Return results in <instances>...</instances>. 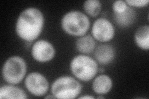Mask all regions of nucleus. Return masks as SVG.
I'll return each instance as SVG.
<instances>
[{
  "label": "nucleus",
  "mask_w": 149,
  "mask_h": 99,
  "mask_svg": "<svg viewBox=\"0 0 149 99\" xmlns=\"http://www.w3.org/2000/svg\"><path fill=\"white\" fill-rule=\"evenodd\" d=\"M82 86L77 79L64 76L56 79L51 86L52 95L57 98L72 99L80 95Z\"/></svg>",
  "instance_id": "obj_4"
},
{
  "label": "nucleus",
  "mask_w": 149,
  "mask_h": 99,
  "mask_svg": "<svg viewBox=\"0 0 149 99\" xmlns=\"http://www.w3.org/2000/svg\"><path fill=\"white\" fill-rule=\"evenodd\" d=\"M136 18V12L133 8L128 6L126 10L121 13H114L116 23L120 27H127L131 26Z\"/></svg>",
  "instance_id": "obj_11"
},
{
  "label": "nucleus",
  "mask_w": 149,
  "mask_h": 99,
  "mask_svg": "<svg viewBox=\"0 0 149 99\" xmlns=\"http://www.w3.org/2000/svg\"><path fill=\"white\" fill-rule=\"evenodd\" d=\"M90 22L88 17L78 11H69L61 20L62 29L67 34L75 37L85 35L90 28Z\"/></svg>",
  "instance_id": "obj_2"
},
{
  "label": "nucleus",
  "mask_w": 149,
  "mask_h": 99,
  "mask_svg": "<svg viewBox=\"0 0 149 99\" xmlns=\"http://www.w3.org/2000/svg\"><path fill=\"white\" fill-rule=\"evenodd\" d=\"M130 7L142 8L148 5V0H126L125 1Z\"/></svg>",
  "instance_id": "obj_17"
},
{
  "label": "nucleus",
  "mask_w": 149,
  "mask_h": 99,
  "mask_svg": "<svg viewBox=\"0 0 149 99\" xmlns=\"http://www.w3.org/2000/svg\"><path fill=\"white\" fill-rule=\"evenodd\" d=\"M45 98H55V97L52 95V96H46L45 97Z\"/></svg>",
  "instance_id": "obj_19"
},
{
  "label": "nucleus",
  "mask_w": 149,
  "mask_h": 99,
  "mask_svg": "<svg viewBox=\"0 0 149 99\" xmlns=\"http://www.w3.org/2000/svg\"><path fill=\"white\" fill-rule=\"evenodd\" d=\"M134 39L139 48L148 50L149 48V27L142 26L138 28L135 33Z\"/></svg>",
  "instance_id": "obj_14"
},
{
  "label": "nucleus",
  "mask_w": 149,
  "mask_h": 99,
  "mask_svg": "<svg viewBox=\"0 0 149 99\" xmlns=\"http://www.w3.org/2000/svg\"><path fill=\"white\" fill-rule=\"evenodd\" d=\"M113 87V81L111 78L106 74L97 76L93 82L92 88L96 93L104 95L110 92Z\"/></svg>",
  "instance_id": "obj_10"
},
{
  "label": "nucleus",
  "mask_w": 149,
  "mask_h": 99,
  "mask_svg": "<svg viewBox=\"0 0 149 99\" xmlns=\"http://www.w3.org/2000/svg\"><path fill=\"white\" fill-rule=\"evenodd\" d=\"M44 24V17L40 9L36 8L25 9L18 16L16 32L21 39L32 42L39 36Z\"/></svg>",
  "instance_id": "obj_1"
},
{
  "label": "nucleus",
  "mask_w": 149,
  "mask_h": 99,
  "mask_svg": "<svg viewBox=\"0 0 149 99\" xmlns=\"http://www.w3.org/2000/svg\"><path fill=\"white\" fill-rule=\"evenodd\" d=\"M83 9L87 15L96 17L101 11V4L98 0H87L83 4Z\"/></svg>",
  "instance_id": "obj_15"
},
{
  "label": "nucleus",
  "mask_w": 149,
  "mask_h": 99,
  "mask_svg": "<svg viewBox=\"0 0 149 99\" xmlns=\"http://www.w3.org/2000/svg\"><path fill=\"white\" fill-rule=\"evenodd\" d=\"M24 84L27 91L37 97L44 96L49 89L47 79L37 72H32L28 74L25 79Z\"/></svg>",
  "instance_id": "obj_6"
},
{
  "label": "nucleus",
  "mask_w": 149,
  "mask_h": 99,
  "mask_svg": "<svg viewBox=\"0 0 149 99\" xmlns=\"http://www.w3.org/2000/svg\"><path fill=\"white\" fill-rule=\"evenodd\" d=\"M95 50V58L96 62L101 65L108 64L115 58V50L110 45L101 44L97 46Z\"/></svg>",
  "instance_id": "obj_9"
},
{
  "label": "nucleus",
  "mask_w": 149,
  "mask_h": 99,
  "mask_svg": "<svg viewBox=\"0 0 149 99\" xmlns=\"http://www.w3.org/2000/svg\"><path fill=\"white\" fill-rule=\"evenodd\" d=\"M70 67L74 76L84 82H88L94 78L99 69L96 60L84 55L74 56L71 61Z\"/></svg>",
  "instance_id": "obj_3"
},
{
  "label": "nucleus",
  "mask_w": 149,
  "mask_h": 99,
  "mask_svg": "<svg viewBox=\"0 0 149 99\" xmlns=\"http://www.w3.org/2000/svg\"><path fill=\"white\" fill-rule=\"evenodd\" d=\"M97 98H104V97L103 96H98Z\"/></svg>",
  "instance_id": "obj_20"
},
{
  "label": "nucleus",
  "mask_w": 149,
  "mask_h": 99,
  "mask_svg": "<svg viewBox=\"0 0 149 99\" xmlns=\"http://www.w3.org/2000/svg\"><path fill=\"white\" fill-rule=\"evenodd\" d=\"M79 98H80V99H81V98H84V99H86V98L90 99V98H91V99H93V98H95V97H93V96H88V95H86V96H81V97H79Z\"/></svg>",
  "instance_id": "obj_18"
},
{
  "label": "nucleus",
  "mask_w": 149,
  "mask_h": 99,
  "mask_svg": "<svg viewBox=\"0 0 149 99\" xmlns=\"http://www.w3.org/2000/svg\"><path fill=\"white\" fill-rule=\"evenodd\" d=\"M31 54L36 61L40 63H46L54 58L55 50L50 42L40 40L36 42L32 45Z\"/></svg>",
  "instance_id": "obj_8"
},
{
  "label": "nucleus",
  "mask_w": 149,
  "mask_h": 99,
  "mask_svg": "<svg viewBox=\"0 0 149 99\" xmlns=\"http://www.w3.org/2000/svg\"><path fill=\"white\" fill-rule=\"evenodd\" d=\"M27 72L26 61L19 56H13L4 63L2 76L4 81L10 84H17L22 81Z\"/></svg>",
  "instance_id": "obj_5"
},
{
  "label": "nucleus",
  "mask_w": 149,
  "mask_h": 99,
  "mask_svg": "<svg viewBox=\"0 0 149 99\" xmlns=\"http://www.w3.org/2000/svg\"><path fill=\"white\" fill-rule=\"evenodd\" d=\"M128 5L123 0H117L113 3V9L114 13H121L126 10Z\"/></svg>",
  "instance_id": "obj_16"
},
{
  "label": "nucleus",
  "mask_w": 149,
  "mask_h": 99,
  "mask_svg": "<svg viewBox=\"0 0 149 99\" xmlns=\"http://www.w3.org/2000/svg\"><path fill=\"white\" fill-rule=\"evenodd\" d=\"M91 33L95 39L101 42H107L113 39L115 30L113 24L109 20L101 17L93 23Z\"/></svg>",
  "instance_id": "obj_7"
},
{
  "label": "nucleus",
  "mask_w": 149,
  "mask_h": 99,
  "mask_svg": "<svg viewBox=\"0 0 149 99\" xmlns=\"http://www.w3.org/2000/svg\"><path fill=\"white\" fill-rule=\"evenodd\" d=\"M0 98H27V94L22 89L17 87L5 85L0 88Z\"/></svg>",
  "instance_id": "obj_12"
},
{
  "label": "nucleus",
  "mask_w": 149,
  "mask_h": 99,
  "mask_svg": "<svg viewBox=\"0 0 149 99\" xmlns=\"http://www.w3.org/2000/svg\"><path fill=\"white\" fill-rule=\"evenodd\" d=\"M76 48L81 53L89 54L93 52L96 48V42L93 37L90 35L80 37L76 41Z\"/></svg>",
  "instance_id": "obj_13"
}]
</instances>
